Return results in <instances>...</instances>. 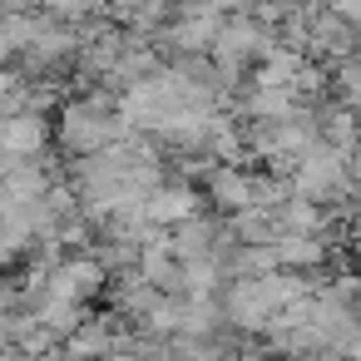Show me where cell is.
<instances>
[{"instance_id":"6da1fadb","label":"cell","mask_w":361,"mask_h":361,"mask_svg":"<svg viewBox=\"0 0 361 361\" xmlns=\"http://www.w3.org/2000/svg\"><path fill=\"white\" fill-rule=\"evenodd\" d=\"M40 144H45V124L35 114H16L11 124H0V149L11 154V164L25 159V154H35Z\"/></svg>"}]
</instances>
